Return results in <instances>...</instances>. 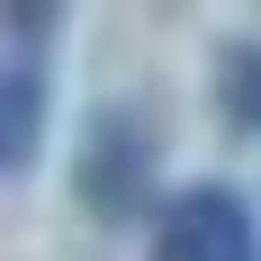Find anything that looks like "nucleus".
I'll list each match as a JSON object with an SVG mask.
<instances>
[{
	"label": "nucleus",
	"mask_w": 261,
	"mask_h": 261,
	"mask_svg": "<svg viewBox=\"0 0 261 261\" xmlns=\"http://www.w3.org/2000/svg\"><path fill=\"white\" fill-rule=\"evenodd\" d=\"M72 198L90 225H135V216L162 207V126L144 99H108L90 108L72 153Z\"/></svg>",
	"instance_id": "obj_1"
},
{
	"label": "nucleus",
	"mask_w": 261,
	"mask_h": 261,
	"mask_svg": "<svg viewBox=\"0 0 261 261\" xmlns=\"http://www.w3.org/2000/svg\"><path fill=\"white\" fill-rule=\"evenodd\" d=\"M144 261H261V207L234 180H180L153 207Z\"/></svg>",
	"instance_id": "obj_2"
},
{
	"label": "nucleus",
	"mask_w": 261,
	"mask_h": 261,
	"mask_svg": "<svg viewBox=\"0 0 261 261\" xmlns=\"http://www.w3.org/2000/svg\"><path fill=\"white\" fill-rule=\"evenodd\" d=\"M45 126H54V72L27 54H0V189L36 171Z\"/></svg>",
	"instance_id": "obj_3"
},
{
	"label": "nucleus",
	"mask_w": 261,
	"mask_h": 261,
	"mask_svg": "<svg viewBox=\"0 0 261 261\" xmlns=\"http://www.w3.org/2000/svg\"><path fill=\"white\" fill-rule=\"evenodd\" d=\"M216 108H225V126L261 135V36H225L216 45Z\"/></svg>",
	"instance_id": "obj_4"
},
{
	"label": "nucleus",
	"mask_w": 261,
	"mask_h": 261,
	"mask_svg": "<svg viewBox=\"0 0 261 261\" xmlns=\"http://www.w3.org/2000/svg\"><path fill=\"white\" fill-rule=\"evenodd\" d=\"M54 36H63V9L54 0H0V54H27V63H45Z\"/></svg>",
	"instance_id": "obj_5"
}]
</instances>
